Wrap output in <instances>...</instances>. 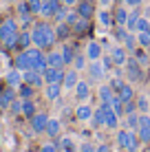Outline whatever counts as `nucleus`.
Segmentation results:
<instances>
[{
	"label": "nucleus",
	"mask_w": 150,
	"mask_h": 152,
	"mask_svg": "<svg viewBox=\"0 0 150 152\" xmlns=\"http://www.w3.org/2000/svg\"><path fill=\"white\" fill-rule=\"evenodd\" d=\"M31 40H33V46L46 51V49H53L55 46L58 33H55V29L49 22H35L33 29H31Z\"/></svg>",
	"instance_id": "f257e3e1"
},
{
	"label": "nucleus",
	"mask_w": 150,
	"mask_h": 152,
	"mask_svg": "<svg viewBox=\"0 0 150 152\" xmlns=\"http://www.w3.org/2000/svg\"><path fill=\"white\" fill-rule=\"evenodd\" d=\"M18 35H20L18 20L4 18L2 22H0V44H2L4 49H15V46H18Z\"/></svg>",
	"instance_id": "f03ea898"
},
{
	"label": "nucleus",
	"mask_w": 150,
	"mask_h": 152,
	"mask_svg": "<svg viewBox=\"0 0 150 152\" xmlns=\"http://www.w3.org/2000/svg\"><path fill=\"white\" fill-rule=\"evenodd\" d=\"M117 143H119V148H124L126 152H137L139 145H141V141H139L137 130L121 128V130H117Z\"/></svg>",
	"instance_id": "7ed1b4c3"
},
{
	"label": "nucleus",
	"mask_w": 150,
	"mask_h": 152,
	"mask_svg": "<svg viewBox=\"0 0 150 152\" xmlns=\"http://www.w3.org/2000/svg\"><path fill=\"white\" fill-rule=\"evenodd\" d=\"M124 73H126V80L130 82V84H137V82H141L143 80V66L139 64V62L135 60V57H128V62H126V66H124Z\"/></svg>",
	"instance_id": "20e7f679"
},
{
	"label": "nucleus",
	"mask_w": 150,
	"mask_h": 152,
	"mask_svg": "<svg viewBox=\"0 0 150 152\" xmlns=\"http://www.w3.org/2000/svg\"><path fill=\"white\" fill-rule=\"evenodd\" d=\"M27 51V55H29V60H31V66H33L35 71H42L49 66V62H46V53L42 49H38V46H29V49H24Z\"/></svg>",
	"instance_id": "39448f33"
},
{
	"label": "nucleus",
	"mask_w": 150,
	"mask_h": 152,
	"mask_svg": "<svg viewBox=\"0 0 150 152\" xmlns=\"http://www.w3.org/2000/svg\"><path fill=\"white\" fill-rule=\"evenodd\" d=\"M137 134H139V141H141V143H148V141H150V115H148V113H141V115H139Z\"/></svg>",
	"instance_id": "423d86ee"
},
{
	"label": "nucleus",
	"mask_w": 150,
	"mask_h": 152,
	"mask_svg": "<svg viewBox=\"0 0 150 152\" xmlns=\"http://www.w3.org/2000/svg\"><path fill=\"white\" fill-rule=\"evenodd\" d=\"M86 73H89V77L93 82H102L106 77V69L104 64H102V60H93L89 62V66H86Z\"/></svg>",
	"instance_id": "0eeeda50"
},
{
	"label": "nucleus",
	"mask_w": 150,
	"mask_h": 152,
	"mask_svg": "<svg viewBox=\"0 0 150 152\" xmlns=\"http://www.w3.org/2000/svg\"><path fill=\"white\" fill-rule=\"evenodd\" d=\"M102 106H104V128L117 130V128H119V115L113 110L110 104H102Z\"/></svg>",
	"instance_id": "6e6552de"
},
{
	"label": "nucleus",
	"mask_w": 150,
	"mask_h": 152,
	"mask_svg": "<svg viewBox=\"0 0 150 152\" xmlns=\"http://www.w3.org/2000/svg\"><path fill=\"white\" fill-rule=\"evenodd\" d=\"M110 57H113V62H115V66H126V62H128V49L124 44H115V46H110Z\"/></svg>",
	"instance_id": "1a4fd4ad"
},
{
	"label": "nucleus",
	"mask_w": 150,
	"mask_h": 152,
	"mask_svg": "<svg viewBox=\"0 0 150 152\" xmlns=\"http://www.w3.org/2000/svg\"><path fill=\"white\" fill-rule=\"evenodd\" d=\"M22 82L29 84V86H33V88H42L44 86V75H42V71L31 69V71H24L22 73Z\"/></svg>",
	"instance_id": "9d476101"
},
{
	"label": "nucleus",
	"mask_w": 150,
	"mask_h": 152,
	"mask_svg": "<svg viewBox=\"0 0 150 152\" xmlns=\"http://www.w3.org/2000/svg\"><path fill=\"white\" fill-rule=\"evenodd\" d=\"M75 11L80 13V18L93 20V18H95V2H93V0H77Z\"/></svg>",
	"instance_id": "9b49d317"
},
{
	"label": "nucleus",
	"mask_w": 150,
	"mask_h": 152,
	"mask_svg": "<svg viewBox=\"0 0 150 152\" xmlns=\"http://www.w3.org/2000/svg\"><path fill=\"white\" fill-rule=\"evenodd\" d=\"M44 84H62L64 80V69H60V66H46L44 69Z\"/></svg>",
	"instance_id": "f8f14e48"
},
{
	"label": "nucleus",
	"mask_w": 150,
	"mask_h": 152,
	"mask_svg": "<svg viewBox=\"0 0 150 152\" xmlns=\"http://www.w3.org/2000/svg\"><path fill=\"white\" fill-rule=\"evenodd\" d=\"M49 115H46V113H35L33 115V117H31L29 119V121H31V130H33V132H44V130H46V124H49Z\"/></svg>",
	"instance_id": "ddd939ff"
},
{
	"label": "nucleus",
	"mask_w": 150,
	"mask_h": 152,
	"mask_svg": "<svg viewBox=\"0 0 150 152\" xmlns=\"http://www.w3.org/2000/svg\"><path fill=\"white\" fill-rule=\"evenodd\" d=\"M102 55H104V44L97 40H91L86 44V57L93 62V60H102Z\"/></svg>",
	"instance_id": "4468645a"
},
{
	"label": "nucleus",
	"mask_w": 150,
	"mask_h": 152,
	"mask_svg": "<svg viewBox=\"0 0 150 152\" xmlns=\"http://www.w3.org/2000/svg\"><path fill=\"white\" fill-rule=\"evenodd\" d=\"M62 0H44L42 2V11H40V15L42 18H55V13H58V9L62 7Z\"/></svg>",
	"instance_id": "2eb2a0df"
},
{
	"label": "nucleus",
	"mask_w": 150,
	"mask_h": 152,
	"mask_svg": "<svg viewBox=\"0 0 150 152\" xmlns=\"http://www.w3.org/2000/svg\"><path fill=\"white\" fill-rule=\"evenodd\" d=\"M91 82H84V80H80V82H77V86H75V99H77V102H86V99H89L91 97Z\"/></svg>",
	"instance_id": "dca6fc26"
},
{
	"label": "nucleus",
	"mask_w": 150,
	"mask_h": 152,
	"mask_svg": "<svg viewBox=\"0 0 150 152\" xmlns=\"http://www.w3.org/2000/svg\"><path fill=\"white\" fill-rule=\"evenodd\" d=\"M77 73H80V71H75V69H69V71H64V80H62V86H64V91H75L77 82H80Z\"/></svg>",
	"instance_id": "f3484780"
},
{
	"label": "nucleus",
	"mask_w": 150,
	"mask_h": 152,
	"mask_svg": "<svg viewBox=\"0 0 150 152\" xmlns=\"http://www.w3.org/2000/svg\"><path fill=\"white\" fill-rule=\"evenodd\" d=\"M60 51H62V57H64V66L66 64H73V60H75V55H77L75 44H71V42H62Z\"/></svg>",
	"instance_id": "a211bd4d"
},
{
	"label": "nucleus",
	"mask_w": 150,
	"mask_h": 152,
	"mask_svg": "<svg viewBox=\"0 0 150 152\" xmlns=\"http://www.w3.org/2000/svg\"><path fill=\"white\" fill-rule=\"evenodd\" d=\"M93 110L95 108L89 106V104H77L75 106V119H80V121H91V117H93Z\"/></svg>",
	"instance_id": "6ab92c4d"
},
{
	"label": "nucleus",
	"mask_w": 150,
	"mask_h": 152,
	"mask_svg": "<svg viewBox=\"0 0 150 152\" xmlns=\"http://www.w3.org/2000/svg\"><path fill=\"white\" fill-rule=\"evenodd\" d=\"M62 91H64V86L58 82V84H44V97L49 99V102H55V99H60Z\"/></svg>",
	"instance_id": "aec40b11"
},
{
	"label": "nucleus",
	"mask_w": 150,
	"mask_h": 152,
	"mask_svg": "<svg viewBox=\"0 0 150 152\" xmlns=\"http://www.w3.org/2000/svg\"><path fill=\"white\" fill-rule=\"evenodd\" d=\"M13 66H15L18 71H22V73H24V71H31V69H33V66H31V60H29V55H27V51H20V53L13 57Z\"/></svg>",
	"instance_id": "412c9836"
},
{
	"label": "nucleus",
	"mask_w": 150,
	"mask_h": 152,
	"mask_svg": "<svg viewBox=\"0 0 150 152\" xmlns=\"http://www.w3.org/2000/svg\"><path fill=\"white\" fill-rule=\"evenodd\" d=\"M4 82H7V86L18 88L20 84H22V71H18V69L13 66L11 71H7V73H4Z\"/></svg>",
	"instance_id": "4be33fe9"
},
{
	"label": "nucleus",
	"mask_w": 150,
	"mask_h": 152,
	"mask_svg": "<svg viewBox=\"0 0 150 152\" xmlns=\"http://www.w3.org/2000/svg\"><path fill=\"white\" fill-rule=\"evenodd\" d=\"M15 97H18V91H15V88H11V86L2 88V91H0V106H2V108H9Z\"/></svg>",
	"instance_id": "5701e85b"
},
{
	"label": "nucleus",
	"mask_w": 150,
	"mask_h": 152,
	"mask_svg": "<svg viewBox=\"0 0 150 152\" xmlns=\"http://www.w3.org/2000/svg\"><path fill=\"white\" fill-rule=\"evenodd\" d=\"M97 22H100L102 27H106V29L115 27V18H113V11H110V9H100V11H97Z\"/></svg>",
	"instance_id": "b1692460"
},
{
	"label": "nucleus",
	"mask_w": 150,
	"mask_h": 152,
	"mask_svg": "<svg viewBox=\"0 0 150 152\" xmlns=\"http://www.w3.org/2000/svg\"><path fill=\"white\" fill-rule=\"evenodd\" d=\"M117 95H119L121 102H135V88H132V84L124 82L119 86V91H117Z\"/></svg>",
	"instance_id": "393cba45"
},
{
	"label": "nucleus",
	"mask_w": 150,
	"mask_h": 152,
	"mask_svg": "<svg viewBox=\"0 0 150 152\" xmlns=\"http://www.w3.org/2000/svg\"><path fill=\"white\" fill-rule=\"evenodd\" d=\"M128 7L126 4H121V7H115L113 9V18H115V24H119V27H126V22H128Z\"/></svg>",
	"instance_id": "a878e982"
},
{
	"label": "nucleus",
	"mask_w": 150,
	"mask_h": 152,
	"mask_svg": "<svg viewBox=\"0 0 150 152\" xmlns=\"http://www.w3.org/2000/svg\"><path fill=\"white\" fill-rule=\"evenodd\" d=\"M91 126H93V128H104V106H102V104H100V106H97L95 108V110H93V117H91Z\"/></svg>",
	"instance_id": "bb28decb"
},
{
	"label": "nucleus",
	"mask_w": 150,
	"mask_h": 152,
	"mask_svg": "<svg viewBox=\"0 0 150 152\" xmlns=\"http://www.w3.org/2000/svg\"><path fill=\"white\" fill-rule=\"evenodd\" d=\"M60 130H62V121H60V119H49L44 132L49 134L51 139H58V137H60Z\"/></svg>",
	"instance_id": "cd10ccee"
},
{
	"label": "nucleus",
	"mask_w": 150,
	"mask_h": 152,
	"mask_svg": "<svg viewBox=\"0 0 150 152\" xmlns=\"http://www.w3.org/2000/svg\"><path fill=\"white\" fill-rule=\"evenodd\" d=\"M55 33H58V40L66 42V40L71 38V33H73V27H71V24H66V22H58V27H55Z\"/></svg>",
	"instance_id": "c85d7f7f"
},
{
	"label": "nucleus",
	"mask_w": 150,
	"mask_h": 152,
	"mask_svg": "<svg viewBox=\"0 0 150 152\" xmlns=\"http://www.w3.org/2000/svg\"><path fill=\"white\" fill-rule=\"evenodd\" d=\"M46 62H49V66H60V69H64L62 51H49V53H46Z\"/></svg>",
	"instance_id": "c756f323"
},
{
	"label": "nucleus",
	"mask_w": 150,
	"mask_h": 152,
	"mask_svg": "<svg viewBox=\"0 0 150 152\" xmlns=\"http://www.w3.org/2000/svg\"><path fill=\"white\" fill-rule=\"evenodd\" d=\"M29 46H33L31 31H20V35H18V46H15V49H18V51H24V49H29Z\"/></svg>",
	"instance_id": "7c9ffc66"
},
{
	"label": "nucleus",
	"mask_w": 150,
	"mask_h": 152,
	"mask_svg": "<svg viewBox=\"0 0 150 152\" xmlns=\"http://www.w3.org/2000/svg\"><path fill=\"white\" fill-rule=\"evenodd\" d=\"M139 18H141V13L137 11V9H130V13H128V22H126V29L132 31V33H137V22Z\"/></svg>",
	"instance_id": "2f4dec72"
},
{
	"label": "nucleus",
	"mask_w": 150,
	"mask_h": 152,
	"mask_svg": "<svg viewBox=\"0 0 150 152\" xmlns=\"http://www.w3.org/2000/svg\"><path fill=\"white\" fill-rule=\"evenodd\" d=\"M89 57H86V53H80V51H77V55H75V60H73V69L75 71H86V66H89Z\"/></svg>",
	"instance_id": "473e14b6"
},
{
	"label": "nucleus",
	"mask_w": 150,
	"mask_h": 152,
	"mask_svg": "<svg viewBox=\"0 0 150 152\" xmlns=\"http://www.w3.org/2000/svg\"><path fill=\"white\" fill-rule=\"evenodd\" d=\"M15 91H18V97H20V99H33V95H35V88L29 86V84H24V82L20 84Z\"/></svg>",
	"instance_id": "72a5a7b5"
},
{
	"label": "nucleus",
	"mask_w": 150,
	"mask_h": 152,
	"mask_svg": "<svg viewBox=\"0 0 150 152\" xmlns=\"http://www.w3.org/2000/svg\"><path fill=\"white\" fill-rule=\"evenodd\" d=\"M128 33H132V31H128L126 27H119V24H115V27H113V40H117L119 44H124V42H126Z\"/></svg>",
	"instance_id": "f704fd0d"
},
{
	"label": "nucleus",
	"mask_w": 150,
	"mask_h": 152,
	"mask_svg": "<svg viewBox=\"0 0 150 152\" xmlns=\"http://www.w3.org/2000/svg\"><path fill=\"white\" fill-rule=\"evenodd\" d=\"M113 97H115V91H113L108 84H104V86H100V102L102 104H110Z\"/></svg>",
	"instance_id": "c9c22d12"
},
{
	"label": "nucleus",
	"mask_w": 150,
	"mask_h": 152,
	"mask_svg": "<svg viewBox=\"0 0 150 152\" xmlns=\"http://www.w3.org/2000/svg\"><path fill=\"white\" fill-rule=\"evenodd\" d=\"M130 55L135 57V60H137L141 66H148V64H150V57H148V53H146V49H141V46H137V49L132 51Z\"/></svg>",
	"instance_id": "e433bc0d"
},
{
	"label": "nucleus",
	"mask_w": 150,
	"mask_h": 152,
	"mask_svg": "<svg viewBox=\"0 0 150 152\" xmlns=\"http://www.w3.org/2000/svg\"><path fill=\"white\" fill-rule=\"evenodd\" d=\"M139 115L141 113H128L126 115V124H124V128H128V130H137V126H139Z\"/></svg>",
	"instance_id": "4c0bfd02"
},
{
	"label": "nucleus",
	"mask_w": 150,
	"mask_h": 152,
	"mask_svg": "<svg viewBox=\"0 0 150 152\" xmlns=\"http://www.w3.org/2000/svg\"><path fill=\"white\" fill-rule=\"evenodd\" d=\"M38 113V108H35V104H33V99H22V115L24 117H33V115Z\"/></svg>",
	"instance_id": "58836bf2"
},
{
	"label": "nucleus",
	"mask_w": 150,
	"mask_h": 152,
	"mask_svg": "<svg viewBox=\"0 0 150 152\" xmlns=\"http://www.w3.org/2000/svg\"><path fill=\"white\" fill-rule=\"evenodd\" d=\"M55 143H58V148L64 150V152H77V145L73 143V139H60V141H55Z\"/></svg>",
	"instance_id": "ea45409f"
},
{
	"label": "nucleus",
	"mask_w": 150,
	"mask_h": 152,
	"mask_svg": "<svg viewBox=\"0 0 150 152\" xmlns=\"http://www.w3.org/2000/svg\"><path fill=\"white\" fill-rule=\"evenodd\" d=\"M135 104H137V113H148L150 110V102H148L146 95H139L135 99Z\"/></svg>",
	"instance_id": "a19ab883"
},
{
	"label": "nucleus",
	"mask_w": 150,
	"mask_h": 152,
	"mask_svg": "<svg viewBox=\"0 0 150 152\" xmlns=\"http://www.w3.org/2000/svg\"><path fill=\"white\" fill-rule=\"evenodd\" d=\"M137 42L141 49H148L150 46V31H139L137 33Z\"/></svg>",
	"instance_id": "79ce46f5"
},
{
	"label": "nucleus",
	"mask_w": 150,
	"mask_h": 152,
	"mask_svg": "<svg viewBox=\"0 0 150 152\" xmlns=\"http://www.w3.org/2000/svg\"><path fill=\"white\" fill-rule=\"evenodd\" d=\"M86 29H89V20H84V18H80V20L73 24V33H77V35L86 33Z\"/></svg>",
	"instance_id": "37998d69"
},
{
	"label": "nucleus",
	"mask_w": 150,
	"mask_h": 152,
	"mask_svg": "<svg viewBox=\"0 0 150 152\" xmlns=\"http://www.w3.org/2000/svg\"><path fill=\"white\" fill-rule=\"evenodd\" d=\"M124 46H126V49L132 53V51H135L137 46H139V42H137V35H135V33H128V38H126V42H124Z\"/></svg>",
	"instance_id": "c03bdc74"
},
{
	"label": "nucleus",
	"mask_w": 150,
	"mask_h": 152,
	"mask_svg": "<svg viewBox=\"0 0 150 152\" xmlns=\"http://www.w3.org/2000/svg\"><path fill=\"white\" fill-rule=\"evenodd\" d=\"M27 2H29L31 13H33V15H40V11H42V2H44V0H27Z\"/></svg>",
	"instance_id": "a18cd8bd"
},
{
	"label": "nucleus",
	"mask_w": 150,
	"mask_h": 152,
	"mask_svg": "<svg viewBox=\"0 0 150 152\" xmlns=\"http://www.w3.org/2000/svg\"><path fill=\"white\" fill-rule=\"evenodd\" d=\"M139 31H150V18L148 15H141L139 18V22H137V33Z\"/></svg>",
	"instance_id": "49530a36"
},
{
	"label": "nucleus",
	"mask_w": 150,
	"mask_h": 152,
	"mask_svg": "<svg viewBox=\"0 0 150 152\" xmlns=\"http://www.w3.org/2000/svg\"><path fill=\"white\" fill-rule=\"evenodd\" d=\"M9 110H11L13 115H22V99L15 97L13 102H11V106H9Z\"/></svg>",
	"instance_id": "de8ad7c7"
},
{
	"label": "nucleus",
	"mask_w": 150,
	"mask_h": 152,
	"mask_svg": "<svg viewBox=\"0 0 150 152\" xmlns=\"http://www.w3.org/2000/svg\"><path fill=\"white\" fill-rule=\"evenodd\" d=\"M121 84H124V80H121V77L119 75H115V77H110V82H108V86H110L113 88V91H119V86H121Z\"/></svg>",
	"instance_id": "09e8293b"
},
{
	"label": "nucleus",
	"mask_w": 150,
	"mask_h": 152,
	"mask_svg": "<svg viewBox=\"0 0 150 152\" xmlns=\"http://www.w3.org/2000/svg\"><path fill=\"white\" fill-rule=\"evenodd\" d=\"M102 64H104V69H106V73H108V71H113V66H115V62H113V57H110V53H108V55H102Z\"/></svg>",
	"instance_id": "8fccbe9b"
},
{
	"label": "nucleus",
	"mask_w": 150,
	"mask_h": 152,
	"mask_svg": "<svg viewBox=\"0 0 150 152\" xmlns=\"http://www.w3.org/2000/svg\"><path fill=\"white\" fill-rule=\"evenodd\" d=\"M40 152H60V148H58V143H42Z\"/></svg>",
	"instance_id": "3c124183"
},
{
	"label": "nucleus",
	"mask_w": 150,
	"mask_h": 152,
	"mask_svg": "<svg viewBox=\"0 0 150 152\" xmlns=\"http://www.w3.org/2000/svg\"><path fill=\"white\" fill-rule=\"evenodd\" d=\"M141 2H143V0H124V4H126L128 9H139Z\"/></svg>",
	"instance_id": "603ef678"
},
{
	"label": "nucleus",
	"mask_w": 150,
	"mask_h": 152,
	"mask_svg": "<svg viewBox=\"0 0 150 152\" xmlns=\"http://www.w3.org/2000/svg\"><path fill=\"white\" fill-rule=\"evenodd\" d=\"M80 150H82V152H97V148H95V145H93V143H89V141H84Z\"/></svg>",
	"instance_id": "864d4df0"
},
{
	"label": "nucleus",
	"mask_w": 150,
	"mask_h": 152,
	"mask_svg": "<svg viewBox=\"0 0 150 152\" xmlns=\"http://www.w3.org/2000/svg\"><path fill=\"white\" fill-rule=\"evenodd\" d=\"M97 152H113V150H110L108 143H100V145H97Z\"/></svg>",
	"instance_id": "5fc2aeb1"
},
{
	"label": "nucleus",
	"mask_w": 150,
	"mask_h": 152,
	"mask_svg": "<svg viewBox=\"0 0 150 152\" xmlns=\"http://www.w3.org/2000/svg\"><path fill=\"white\" fill-rule=\"evenodd\" d=\"M97 2H100V7H102V9H108V7L113 4V0H97Z\"/></svg>",
	"instance_id": "6e6d98bb"
},
{
	"label": "nucleus",
	"mask_w": 150,
	"mask_h": 152,
	"mask_svg": "<svg viewBox=\"0 0 150 152\" xmlns=\"http://www.w3.org/2000/svg\"><path fill=\"white\" fill-rule=\"evenodd\" d=\"M62 4H66V7H75L77 0H62Z\"/></svg>",
	"instance_id": "4d7b16f0"
},
{
	"label": "nucleus",
	"mask_w": 150,
	"mask_h": 152,
	"mask_svg": "<svg viewBox=\"0 0 150 152\" xmlns=\"http://www.w3.org/2000/svg\"><path fill=\"white\" fill-rule=\"evenodd\" d=\"M11 2H15V0H11Z\"/></svg>",
	"instance_id": "13d9d810"
},
{
	"label": "nucleus",
	"mask_w": 150,
	"mask_h": 152,
	"mask_svg": "<svg viewBox=\"0 0 150 152\" xmlns=\"http://www.w3.org/2000/svg\"><path fill=\"white\" fill-rule=\"evenodd\" d=\"M0 2H2V0H0Z\"/></svg>",
	"instance_id": "bf43d9fd"
}]
</instances>
